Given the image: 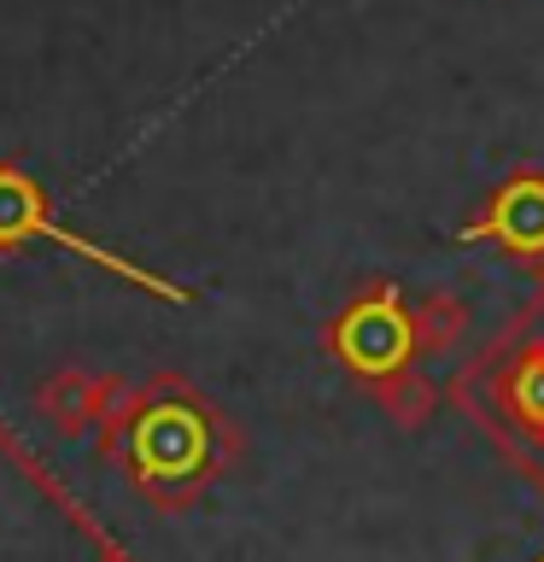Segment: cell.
Wrapping results in <instances>:
<instances>
[{
    "label": "cell",
    "instance_id": "obj_1",
    "mask_svg": "<svg viewBox=\"0 0 544 562\" xmlns=\"http://www.w3.org/2000/svg\"><path fill=\"white\" fill-rule=\"evenodd\" d=\"M333 346L340 358L358 369L363 381H381L393 369H410V351H416V328H410V311L393 288H375L369 299H358L340 328H333Z\"/></svg>",
    "mask_w": 544,
    "mask_h": 562
},
{
    "label": "cell",
    "instance_id": "obj_2",
    "mask_svg": "<svg viewBox=\"0 0 544 562\" xmlns=\"http://www.w3.org/2000/svg\"><path fill=\"white\" fill-rule=\"evenodd\" d=\"M463 240H498L515 258H544V176H509L486 217L463 228Z\"/></svg>",
    "mask_w": 544,
    "mask_h": 562
},
{
    "label": "cell",
    "instance_id": "obj_3",
    "mask_svg": "<svg viewBox=\"0 0 544 562\" xmlns=\"http://www.w3.org/2000/svg\"><path fill=\"white\" fill-rule=\"evenodd\" d=\"M200 451H205V428L193 416L182 411H158L147 416V463L158 474H182L200 463Z\"/></svg>",
    "mask_w": 544,
    "mask_h": 562
},
{
    "label": "cell",
    "instance_id": "obj_4",
    "mask_svg": "<svg viewBox=\"0 0 544 562\" xmlns=\"http://www.w3.org/2000/svg\"><path fill=\"white\" fill-rule=\"evenodd\" d=\"M369 393L381 398V411L398 422V428H428V416H433V381L428 375H416V369H393V375H381V381H369Z\"/></svg>",
    "mask_w": 544,
    "mask_h": 562
},
{
    "label": "cell",
    "instance_id": "obj_5",
    "mask_svg": "<svg viewBox=\"0 0 544 562\" xmlns=\"http://www.w3.org/2000/svg\"><path fill=\"white\" fill-rule=\"evenodd\" d=\"M410 328H416V351H456L468 334V305L456 293H428L421 311H410Z\"/></svg>",
    "mask_w": 544,
    "mask_h": 562
},
{
    "label": "cell",
    "instance_id": "obj_6",
    "mask_svg": "<svg viewBox=\"0 0 544 562\" xmlns=\"http://www.w3.org/2000/svg\"><path fill=\"white\" fill-rule=\"evenodd\" d=\"M509 398H515L521 422H533V428H544V358H533L515 375V386H509Z\"/></svg>",
    "mask_w": 544,
    "mask_h": 562
},
{
    "label": "cell",
    "instance_id": "obj_7",
    "mask_svg": "<svg viewBox=\"0 0 544 562\" xmlns=\"http://www.w3.org/2000/svg\"><path fill=\"white\" fill-rule=\"evenodd\" d=\"M533 276H539V288H544V258H533Z\"/></svg>",
    "mask_w": 544,
    "mask_h": 562
}]
</instances>
